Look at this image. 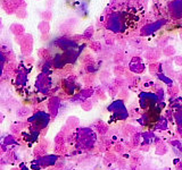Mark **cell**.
Instances as JSON below:
<instances>
[{"instance_id":"cell-1","label":"cell","mask_w":182,"mask_h":170,"mask_svg":"<svg viewBox=\"0 0 182 170\" xmlns=\"http://www.w3.org/2000/svg\"><path fill=\"white\" fill-rule=\"evenodd\" d=\"M167 152V146L163 144V143H160L158 144L157 146H156V154H158V155H163L165 153Z\"/></svg>"},{"instance_id":"cell-2","label":"cell","mask_w":182,"mask_h":170,"mask_svg":"<svg viewBox=\"0 0 182 170\" xmlns=\"http://www.w3.org/2000/svg\"><path fill=\"white\" fill-rule=\"evenodd\" d=\"M134 132H136V128H134L133 126H131V125H128L124 129V133L126 135H133Z\"/></svg>"},{"instance_id":"cell-3","label":"cell","mask_w":182,"mask_h":170,"mask_svg":"<svg viewBox=\"0 0 182 170\" xmlns=\"http://www.w3.org/2000/svg\"><path fill=\"white\" fill-rule=\"evenodd\" d=\"M115 151H116V152H123V151H124V147L122 146V145H121V144H117V145H116V146H115Z\"/></svg>"},{"instance_id":"cell-4","label":"cell","mask_w":182,"mask_h":170,"mask_svg":"<svg viewBox=\"0 0 182 170\" xmlns=\"http://www.w3.org/2000/svg\"><path fill=\"white\" fill-rule=\"evenodd\" d=\"M176 170H182V161L176 164Z\"/></svg>"},{"instance_id":"cell-5","label":"cell","mask_w":182,"mask_h":170,"mask_svg":"<svg viewBox=\"0 0 182 170\" xmlns=\"http://www.w3.org/2000/svg\"><path fill=\"white\" fill-rule=\"evenodd\" d=\"M181 150H182V146H181Z\"/></svg>"}]
</instances>
